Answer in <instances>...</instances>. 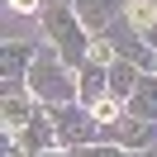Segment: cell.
<instances>
[{"label": "cell", "instance_id": "1", "mask_svg": "<svg viewBox=\"0 0 157 157\" xmlns=\"http://www.w3.org/2000/svg\"><path fill=\"white\" fill-rule=\"evenodd\" d=\"M29 81H33V95L48 100V105H57V100H71V95H76V90H71V81H67V71L57 67V57H52V52H43V57L33 62Z\"/></svg>", "mask_w": 157, "mask_h": 157}, {"label": "cell", "instance_id": "2", "mask_svg": "<svg viewBox=\"0 0 157 157\" xmlns=\"http://www.w3.org/2000/svg\"><path fill=\"white\" fill-rule=\"evenodd\" d=\"M48 33H52V38H62V57H67V62L81 57V43H86V38L76 33V24H71L67 10H52V14H48Z\"/></svg>", "mask_w": 157, "mask_h": 157}, {"label": "cell", "instance_id": "3", "mask_svg": "<svg viewBox=\"0 0 157 157\" xmlns=\"http://www.w3.org/2000/svg\"><path fill=\"white\" fill-rule=\"evenodd\" d=\"M71 5H76V19L86 24V29H105V24L114 19L119 0H71Z\"/></svg>", "mask_w": 157, "mask_h": 157}, {"label": "cell", "instance_id": "4", "mask_svg": "<svg viewBox=\"0 0 157 157\" xmlns=\"http://www.w3.org/2000/svg\"><path fill=\"white\" fill-rule=\"evenodd\" d=\"M133 119H157V81H147V76H138V86H133Z\"/></svg>", "mask_w": 157, "mask_h": 157}, {"label": "cell", "instance_id": "5", "mask_svg": "<svg viewBox=\"0 0 157 157\" xmlns=\"http://www.w3.org/2000/svg\"><path fill=\"white\" fill-rule=\"evenodd\" d=\"M90 124H95V114H81V109H71V114H62L57 133H62V138H86V133H90Z\"/></svg>", "mask_w": 157, "mask_h": 157}, {"label": "cell", "instance_id": "6", "mask_svg": "<svg viewBox=\"0 0 157 157\" xmlns=\"http://www.w3.org/2000/svg\"><path fill=\"white\" fill-rule=\"evenodd\" d=\"M128 24L133 29H152L157 24V0H128Z\"/></svg>", "mask_w": 157, "mask_h": 157}, {"label": "cell", "instance_id": "7", "mask_svg": "<svg viewBox=\"0 0 157 157\" xmlns=\"http://www.w3.org/2000/svg\"><path fill=\"white\" fill-rule=\"evenodd\" d=\"M24 124H29V105H24V100H14V95H5V128H10V133H19Z\"/></svg>", "mask_w": 157, "mask_h": 157}, {"label": "cell", "instance_id": "8", "mask_svg": "<svg viewBox=\"0 0 157 157\" xmlns=\"http://www.w3.org/2000/svg\"><path fill=\"white\" fill-rule=\"evenodd\" d=\"M81 100H86V105H95V100H105V76H100L95 67H90L86 76H81Z\"/></svg>", "mask_w": 157, "mask_h": 157}, {"label": "cell", "instance_id": "9", "mask_svg": "<svg viewBox=\"0 0 157 157\" xmlns=\"http://www.w3.org/2000/svg\"><path fill=\"white\" fill-rule=\"evenodd\" d=\"M109 86H114L119 95H133V86H138V71H133V67H124V62H119V67L109 71Z\"/></svg>", "mask_w": 157, "mask_h": 157}, {"label": "cell", "instance_id": "10", "mask_svg": "<svg viewBox=\"0 0 157 157\" xmlns=\"http://www.w3.org/2000/svg\"><path fill=\"white\" fill-rule=\"evenodd\" d=\"M90 114H95V124H119V100H95V105H90Z\"/></svg>", "mask_w": 157, "mask_h": 157}, {"label": "cell", "instance_id": "11", "mask_svg": "<svg viewBox=\"0 0 157 157\" xmlns=\"http://www.w3.org/2000/svg\"><path fill=\"white\" fill-rule=\"evenodd\" d=\"M119 133H124V143H152V128H147V124H124V128H119Z\"/></svg>", "mask_w": 157, "mask_h": 157}, {"label": "cell", "instance_id": "12", "mask_svg": "<svg viewBox=\"0 0 157 157\" xmlns=\"http://www.w3.org/2000/svg\"><path fill=\"white\" fill-rule=\"evenodd\" d=\"M90 62H95V67H105V62H114V48H109V43H95V48H90Z\"/></svg>", "mask_w": 157, "mask_h": 157}, {"label": "cell", "instance_id": "13", "mask_svg": "<svg viewBox=\"0 0 157 157\" xmlns=\"http://www.w3.org/2000/svg\"><path fill=\"white\" fill-rule=\"evenodd\" d=\"M81 157H124V152H114V147H90V152H81Z\"/></svg>", "mask_w": 157, "mask_h": 157}, {"label": "cell", "instance_id": "14", "mask_svg": "<svg viewBox=\"0 0 157 157\" xmlns=\"http://www.w3.org/2000/svg\"><path fill=\"white\" fill-rule=\"evenodd\" d=\"M14 10H38V0H10Z\"/></svg>", "mask_w": 157, "mask_h": 157}, {"label": "cell", "instance_id": "15", "mask_svg": "<svg viewBox=\"0 0 157 157\" xmlns=\"http://www.w3.org/2000/svg\"><path fill=\"white\" fill-rule=\"evenodd\" d=\"M147 38H152V48H157V24H152V29H147Z\"/></svg>", "mask_w": 157, "mask_h": 157}]
</instances>
